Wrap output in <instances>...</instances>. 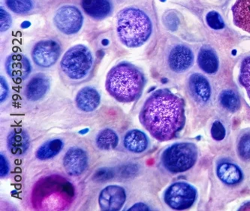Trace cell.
<instances>
[{"mask_svg":"<svg viewBox=\"0 0 250 211\" xmlns=\"http://www.w3.org/2000/svg\"><path fill=\"white\" fill-rule=\"evenodd\" d=\"M190 91L195 99L202 103L209 100L211 95V88L208 79L201 74L195 73L191 75L188 80Z\"/></svg>","mask_w":250,"mask_h":211,"instance_id":"cell-17","label":"cell"},{"mask_svg":"<svg viewBox=\"0 0 250 211\" xmlns=\"http://www.w3.org/2000/svg\"><path fill=\"white\" fill-rule=\"evenodd\" d=\"M49 89L50 82L48 78L42 74H38L29 80L25 86V96L29 101H39L47 94Z\"/></svg>","mask_w":250,"mask_h":211,"instance_id":"cell-15","label":"cell"},{"mask_svg":"<svg viewBox=\"0 0 250 211\" xmlns=\"http://www.w3.org/2000/svg\"><path fill=\"white\" fill-rule=\"evenodd\" d=\"M237 152L243 160H250V132L244 133L239 140Z\"/></svg>","mask_w":250,"mask_h":211,"instance_id":"cell-28","label":"cell"},{"mask_svg":"<svg viewBox=\"0 0 250 211\" xmlns=\"http://www.w3.org/2000/svg\"><path fill=\"white\" fill-rule=\"evenodd\" d=\"M126 200L125 189L121 186L110 185L102 190L99 205L102 211H121Z\"/></svg>","mask_w":250,"mask_h":211,"instance_id":"cell-10","label":"cell"},{"mask_svg":"<svg viewBox=\"0 0 250 211\" xmlns=\"http://www.w3.org/2000/svg\"><path fill=\"white\" fill-rule=\"evenodd\" d=\"M145 75L132 64L126 62L113 67L106 78L107 93L116 101L131 103L141 97L145 88Z\"/></svg>","mask_w":250,"mask_h":211,"instance_id":"cell-3","label":"cell"},{"mask_svg":"<svg viewBox=\"0 0 250 211\" xmlns=\"http://www.w3.org/2000/svg\"><path fill=\"white\" fill-rule=\"evenodd\" d=\"M139 120L153 138L162 142L170 141L185 125L184 101L168 89H158L145 101Z\"/></svg>","mask_w":250,"mask_h":211,"instance_id":"cell-1","label":"cell"},{"mask_svg":"<svg viewBox=\"0 0 250 211\" xmlns=\"http://www.w3.org/2000/svg\"><path fill=\"white\" fill-rule=\"evenodd\" d=\"M164 22L166 23L165 25L173 31H174L178 26V18L174 13L167 14L164 18Z\"/></svg>","mask_w":250,"mask_h":211,"instance_id":"cell-34","label":"cell"},{"mask_svg":"<svg viewBox=\"0 0 250 211\" xmlns=\"http://www.w3.org/2000/svg\"><path fill=\"white\" fill-rule=\"evenodd\" d=\"M218 177L228 185H234L241 182L242 172L238 167L232 163H223L217 168Z\"/></svg>","mask_w":250,"mask_h":211,"instance_id":"cell-21","label":"cell"},{"mask_svg":"<svg viewBox=\"0 0 250 211\" xmlns=\"http://www.w3.org/2000/svg\"><path fill=\"white\" fill-rule=\"evenodd\" d=\"M64 143L59 138L50 140L43 144L36 150V156L39 160H48L52 159L62 151Z\"/></svg>","mask_w":250,"mask_h":211,"instance_id":"cell-23","label":"cell"},{"mask_svg":"<svg viewBox=\"0 0 250 211\" xmlns=\"http://www.w3.org/2000/svg\"><path fill=\"white\" fill-rule=\"evenodd\" d=\"M114 175L115 173L113 169L110 168H101L94 173L93 179L96 182L103 183L114 178Z\"/></svg>","mask_w":250,"mask_h":211,"instance_id":"cell-30","label":"cell"},{"mask_svg":"<svg viewBox=\"0 0 250 211\" xmlns=\"http://www.w3.org/2000/svg\"><path fill=\"white\" fill-rule=\"evenodd\" d=\"M62 163L68 175L78 177L82 175L87 169L89 159L84 149L72 147L65 153Z\"/></svg>","mask_w":250,"mask_h":211,"instance_id":"cell-11","label":"cell"},{"mask_svg":"<svg viewBox=\"0 0 250 211\" xmlns=\"http://www.w3.org/2000/svg\"><path fill=\"white\" fill-rule=\"evenodd\" d=\"M75 198L73 184L59 174L42 177L32 190L31 204L36 211H65L73 203Z\"/></svg>","mask_w":250,"mask_h":211,"instance_id":"cell-2","label":"cell"},{"mask_svg":"<svg viewBox=\"0 0 250 211\" xmlns=\"http://www.w3.org/2000/svg\"><path fill=\"white\" fill-rule=\"evenodd\" d=\"M82 7L86 15L95 19H104L112 10L110 0H82Z\"/></svg>","mask_w":250,"mask_h":211,"instance_id":"cell-20","label":"cell"},{"mask_svg":"<svg viewBox=\"0 0 250 211\" xmlns=\"http://www.w3.org/2000/svg\"><path fill=\"white\" fill-rule=\"evenodd\" d=\"M138 166L136 164H128L123 166L120 169V174L124 177H129L130 176L135 175L138 170Z\"/></svg>","mask_w":250,"mask_h":211,"instance_id":"cell-33","label":"cell"},{"mask_svg":"<svg viewBox=\"0 0 250 211\" xmlns=\"http://www.w3.org/2000/svg\"><path fill=\"white\" fill-rule=\"evenodd\" d=\"M61 47L54 40H42L35 44L32 51V58L38 66L50 68L60 58Z\"/></svg>","mask_w":250,"mask_h":211,"instance_id":"cell-9","label":"cell"},{"mask_svg":"<svg viewBox=\"0 0 250 211\" xmlns=\"http://www.w3.org/2000/svg\"><path fill=\"white\" fill-rule=\"evenodd\" d=\"M198 63L200 68L208 74H213L219 68V60L216 53L211 48L202 47L200 50L198 57Z\"/></svg>","mask_w":250,"mask_h":211,"instance_id":"cell-22","label":"cell"},{"mask_svg":"<svg viewBox=\"0 0 250 211\" xmlns=\"http://www.w3.org/2000/svg\"><path fill=\"white\" fill-rule=\"evenodd\" d=\"M219 102L222 106L231 112H235L241 107V101L235 92L228 89L219 96Z\"/></svg>","mask_w":250,"mask_h":211,"instance_id":"cell-25","label":"cell"},{"mask_svg":"<svg viewBox=\"0 0 250 211\" xmlns=\"http://www.w3.org/2000/svg\"><path fill=\"white\" fill-rule=\"evenodd\" d=\"M128 211H149V208L145 204L137 203L131 207Z\"/></svg>","mask_w":250,"mask_h":211,"instance_id":"cell-37","label":"cell"},{"mask_svg":"<svg viewBox=\"0 0 250 211\" xmlns=\"http://www.w3.org/2000/svg\"><path fill=\"white\" fill-rule=\"evenodd\" d=\"M0 27L1 32H5L8 30L12 26V17L3 8H1L0 10Z\"/></svg>","mask_w":250,"mask_h":211,"instance_id":"cell-32","label":"cell"},{"mask_svg":"<svg viewBox=\"0 0 250 211\" xmlns=\"http://www.w3.org/2000/svg\"><path fill=\"white\" fill-rule=\"evenodd\" d=\"M83 18L82 12L73 5H64L56 12L54 18L56 27L66 35L78 33L83 25Z\"/></svg>","mask_w":250,"mask_h":211,"instance_id":"cell-8","label":"cell"},{"mask_svg":"<svg viewBox=\"0 0 250 211\" xmlns=\"http://www.w3.org/2000/svg\"><path fill=\"white\" fill-rule=\"evenodd\" d=\"M5 69L10 78L15 81H23L31 73V64L23 54H12L5 61Z\"/></svg>","mask_w":250,"mask_h":211,"instance_id":"cell-12","label":"cell"},{"mask_svg":"<svg viewBox=\"0 0 250 211\" xmlns=\"http://www.w3.org/2000/svg\"><path fill=\"white\" fill-rule=\"evenodd\" d=\"M96 143L99 149L109 151L118 146L119 137L115 131L111 128H104L98 134Z\"/></svg>","mask_w":250,"mask_h":211,"instance_id":"cell-24","label":"cell"},{"mask_svg":"<svg viewBox=\"0 0 250 211\" xmlns=\"http://www.w3.org/2000/svg\"><path fill=\"white\" fill-rule=\"evenodd\" d=\"M206 21L209 27L216 30H219L225 27L224 21L222 18L221 15L215 11L209 12L207 15Z\"/></svg>","mask_w":250,"mask_h":211,"instance_id":"cell-29","label":"cell"},{"mask_svg":"<svg viewBox=\"0 0 250 211\" xmlns=\"http://www.w3.org/2000/svg\"><path fill=\"white\" fill-rule=\"evenodd\" d=\"M0 82H1V84H1L0 85L1 86V99H0V101H1V103H3L8 97V93H9V87H8V83H7L3 77H1Z\"/></svg>","mask_w":250,"mask_h":211,"instance_id":"cell-36","label":"cell"},{"mask_svg":"<svg viewBox=\"0 0 250 211\" xmlns=\"http://www.w3.org/2000/svg\"><path fill=\"white\" fill-rule=\"evenodd\" d=\"M239 82L245 88L250 99V57H247L243 60Z\"/></svg>","mask_w":250,"mask_h":211,"instance_id":"cell-27","label":"cell"},{"mask_svg":"<svg viewBox=\"0 0 250 211\" xmlns=\"http://www.w3.org/2000/svg\"><path fill=\"white\" fill-rule=\"evenodd\" d=\"M196 197V190L192 185L187 183L177 182L166 190L164 201L172 209L186 210L195 203Z\"/></svg>","mask_w":250,"mask_h":211,"instance_id":"cell-7","label":"cell"},{"mask_svg":"<svg viewBox=\"0 0 250 211\" xmlns=\"http://www.w3.org/2000/svg\"><path fill=\"white\" fill-rule=\"evenodd\" d=\"M93 65L89 49L83 44L73 46L65 53L61 62V69L69 79L82 80L87 76Z\"/></svg>","mask_w":250,"mask_h":211,"instance_id":"cell-5","label":"cell"},{"mask_svg":"<svg viewBox=\"0 0 250 211\" xmlns=\"http://www.w3.org/2000/svg\"><path fill=\"white\" fill-rule=\"evenodd\" d=\"M193 62V53L186 46H176L169 54V66L174 72H184L192 66Z\"/></svg>","mask_w":250,"mask_h":211,"instance_id":"cell-13","label":"cell"},{"mask_svg":"<svg viewBox=\"0 0 250 211\" xmlns=\"http://www.w3.org/2000/svg\"><path fill=\"white\" fill-rule=\"evenodd\" d=\"M9 170V162L4 155H0V174H1V177H4L8 175Z\"/></svg>","mask_w":250,"mask_h":211,"instance_id":"cell-35","label":"cell"},{"mask_svg":"<svg viewBox=\"0 0 250 211\" xmlns=\"http://www.w3.org/2000/svg\"><path fill=\"white\" fill-rule=\"evenodd\" d=\"M30 141L27 132L22 128H15L7 137V147L15 156H22L29 148Z\"/></svg>","mask_w":250,"mask_h":211,"instance_id":"cell-16","label":"cell"},{"mask_svg":"<svg viewBox=\"0 0 250 211\" xmlns=\"http://www.w3.org/2000/svg\"><path fill=\"white\" fill-rule=\"evenodd\" d=\"M7 6L11 11L19 15H24L33 8L32 0H5Z\"/></svg>","mask_w":250,"mask_h":211,"instance_id":"cell-26","label":"cell"},{"mask_svg":"<svg viewBox=\"0 0 250 211\" xmlns=\"http://www.w3.org/2000/svg\"><path fill=\"white\" fill-rule=\"evenodd\" d=\"M148 145L147 136L139 129L129 130L124 138V148L131 153H143L147 149Z\"/></svg>","mask_w":250,"mask_h":211,"instance_id":"cell-18","label":"cell"},{"mask_svg":"<svg viewBox=\"0 0 250 211\" xmlns=\"http://www.w3.org/2000/svg\"><path fill=\"white\" fill-rule=\"evenodd\" d=\"M198 158L196 146L192 143H177L166 149L162 163L170 172L182 173L193 167Z\"/></svg>","mask_w":250,"mask_h":211,"instance_id":"cell-6","label":"cell"},{"mask_svg":"<svg viewBox=\"0 0 250 211\" xmlns=\"http://www.w3.org/2000/svg\"><path fill=\"white\" fill-rule=\"evenodd\" d=\"M153 25L139 8L128 7L117 15V33L121 42L129 48L141 47L151 36Z\"/></svg>","mask_w":250,"mask_h":211,"instance_id":"cell-4","label":"cell"},{"mask_svg":"<svg viewBox=\"0 0 250 211\" xmlns=\"http://www.w3.org/2000/svg\"><path fill=\"white\" fill-rule=\"evenodd\" d=\"M101 103V96L95 88L85 86L80 89L75 97V104L83 112H93Z\"/></svg>","mask_w":250,"mask_h":211,"instance_id":"cell-14","label":"cell"},{"mask_svg":"<svg viewBox=\"0 0 250 211\" xmlns=\"http://www.w3.org/2000/svg\"><path fill=\"white\" fill-rule=\"evenodd\" d=\"M231 11L235 26L250 33V0H236Z\"/></svg>","mask_w":250,"mask_h":211,"instance_id":"cell-19","label":"cell"},{"mask_svg":"<svg viewBox=\"0 0 250 211\" xmlns=\"http://www.w3.org/2000/svg\"><path fill=\"white\" fill-rule=\"evenodd\" d=\"M226 128L221 122L218 120L213 123L211 128V135L216 141H222L226 137Z\"/></svg>","mask_w":250,"mask_h":211,"instance_id":"cell-31","label":"cell"}]
</instances>
